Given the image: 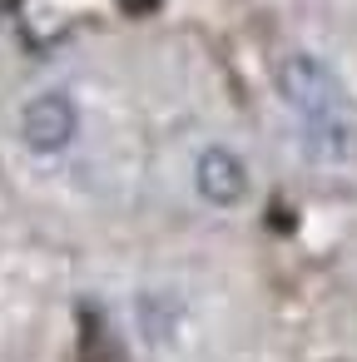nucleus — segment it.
<instances>
[{
    "mask_svg": "<svg viewBox=\"0 0 357 362\" xmlns=\"http://www.w3.org/2000/svg\"><path fill=\"white\" fill-rule=\"evenodd\" d=\"M278 95L303 124V149L312 164H352L357 159V100L337 80V70L317 55H288L278 65Z\"/></svg>",
    "mask_w": 357,
    "mask_h": 362,
    "instance_id": "obj_1",
    "label": "nucleus"
},
{
    "mask_svg": "<svg viewBox=\"0 0 357 362\" xmlns=\"http://www.w3.org/2000/svg\"><path fill=\"white\" fill-rule=\"evenodd\" d=\"M75 134H80V110H75V100L65 90H40V95L25 100V110H21V139H25L30 154H40V159L65 154L75 144Z\"/></svg>",
    "mask_w": 357,
    "mask_h": 362,
    "instance_id": "obj_2",
    "label": "nucleus"
},
{
    "mask_svg": "<svg viewBox=\"0 0 357 362\" xmlns=\"http://www.w3.org/2000/svg\"><path fill=\"white\" fill-rule=\"evenodd\" d=\"M194 189L204 204L213 209H233L248 199V164L228 149V144H209L194 159Z\"/></svg>",
    "mask_w": 357,
    "mask_h": 362,
    "instance_id": "obj_3",
    "label": "nucleus"
}]
</instances>
